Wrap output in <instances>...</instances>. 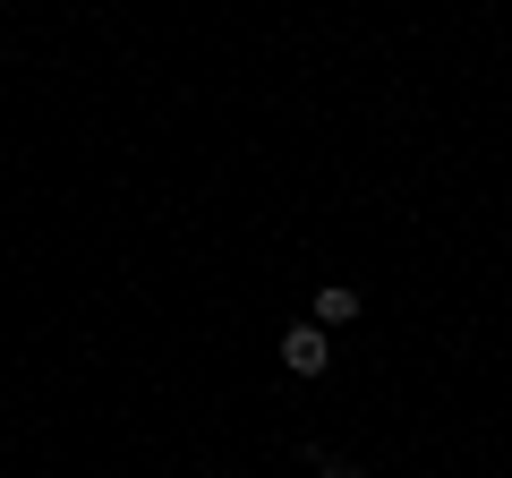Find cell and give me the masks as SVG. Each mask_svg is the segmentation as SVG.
Listing matches in <instances>:
<instances>
[{
    "label": "cell",
    "instance_id": "cell-1",
    "mask_svg": "<svg viewBox=\"0 0 512 478\" xmlns=\"http://www.w3.org/2000/svg\"><path fill=\"white\" fill-rule=\"evenodd\" d=\"M325 359H333L325 325H291V333H282V368H291V376H325Z\"/></svg>",
    "mask_w": 512,
    "mask_h": 478
},
{
    "label": "cell",
    "instance_id": "cell-2",
    "mask_svg": "<svg viewBox=\"0 0 512 478\" xmlns=\"http://www.w3.org/2000/svg\"><path fill=\"white\" fill-rule=\"evenodd\" d=\"M350 316H359V291L350 282H325L316 291V325H350Z\"/></svg>",
    "mask_w": 512,
    "mask_h": 478
},
{
    "label": "cell",
    "instance_id": "cell-3",
    "mask_svg": "<svg viewBox=\"0 0 512 478\" xmlns=\"http://www.w3.org/2000/svg\"><path fill=\"white\" fill-rule=\"evenodd\" d=\"M316 470H325V478H359V461H333V453H316Z\"/></svg>",
    "mask_w": 512,
    "mask_h": 478
}]
</instances>
